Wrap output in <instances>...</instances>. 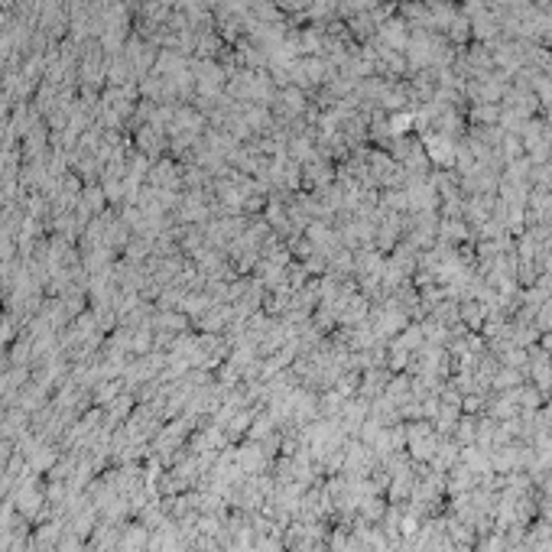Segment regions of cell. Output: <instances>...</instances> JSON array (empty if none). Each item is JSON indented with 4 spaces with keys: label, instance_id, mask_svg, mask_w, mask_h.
<instances>
[{
    "label": "cell",
    "instance_id": "6da1fadb",
    "mask_svg": "<svg viewBox=\"0 0 552 552\" xmlns=\"http://www.w3.org/2000/svg\"><path fill=\"white\" fill-rule=\"evenodd\" d=\"M549 348H552V338H549Z\"/></svg>",
    "mask_w": 552,
    "mask_h": 552
}]
</instances>
